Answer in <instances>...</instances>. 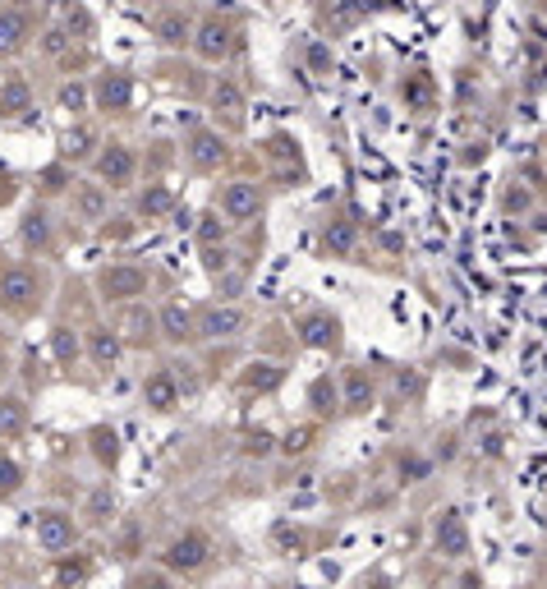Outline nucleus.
<instances>
[{
    "mask_svg": "<svg viewBox=\"0 0 547 589\" xmlns=\"http://www.w3.org/2000/svg\"><path fill=\"white\" fill-rule=\"evenodd\" d=\"M46 300V276L37 267H5L0 272V313H10V318H32Z\"/></svg>",
    "mask_w": 547,
    "mask_h": 589,
    "instance_id": "1",
    "label": "nucleus"
},
{
    "mask_svg": "<svg viewBox=\"0 0 547 589\" xmlns=\"http://www.w3.org/2000/svg\"><path fill=\"white\" fill-rule=\"evenodd\" d=\"M32 534H37V548L51 553V557H65L74 544H79V520L60 507H42L32 516Z\"/></svg>",
    "mask_w": 547,
    "mask_h": 589,
    "instance_id": "2",
    "label": "nucleus"
},
{
    "mask_svg": "<svg viewBox=\"0 0 547 589\" xmlns=\"http://www.w3.org/2000/svg\"><path fill=\"white\" fill-rule=\"evenodd\" d=\"M97 290H102V300H111V304H129L147 290V272L134 267V263H111V267L97 272Z\"/></svg>",
    "mask_w": 547,
    "mask_h": 589,
    "instance_id": "3",
    "label": "nucleus"
},
{
    "mask_svg": "<svg viewBox=\"0 0 547 589\" xmlns=\"http://www.w3.org/2000/svg\"><path fill=\"white\" fill-rule=\"evenodd\" d=\"M208 562H212V544H208V534L189 529V534L171 538V548H166V566H171V571H180V575H198Z\"/></svg>",
    "mask_w": 547,
    "mask_h": 589,
    "instance_id": "4",
    "label": "nucleus"
},
{
    "mask_svg": "<svg viewBox=\"0 0 547 589\" xmlns=\"http://www.w3.org/2000/svg\"><path fill=\"white\" fill-rule=\"evenodd\" d=\"M92 102H97V111H129V102H134V83H129V74L125 70H107L102 79H97V88H92Z\"/></svg>",
    "mask_w": 547,
    "mask_h": 589,
    "instance_id": "5",
    "label": "nucleus"
},
{
    "mask_svg": "<svg viewBox=\"0 0 547 589\" xmlns=\"http://www.w3.org/2000/svg\"><path fill=\"white\" fill-rule=\"evenodd\" d=\"M97 175H102L111 189H125L129 180H134V153L125 143H111L102 157H97Z\"/></svg>",
    "mask_w": 547,
    "mask_h": 589,
    "instance_id": "6",
    "label": "nucleus"
},
{
    "mask_svg": "<svg viewBox=\"0 0 547 589\" xmlns=\"http://www.w3.org/2000/svg\"><path fill=\"white\" fill-rule=\"evenodd\" d=\"M258 208H263V193H258V184H230L226 193H221V212L230 217V221H248V217H258Z\"/></svg>",
    "mask_w": 547,
    "mask_h": 589,
    "instance_id": "7",
    "label": "nucleus"
},
{
    "mask_svg": "<svg viewBox=\"0 0 547 589\" xmlns=\"http://www.w3.org/2000/svg\"><path fill=\"white\" fill-rule=\"evenodd\" d=\"M120 351H125V336L116 327H92L88 332V355H92L97 369H111L120 360Z\"/></svg>",
    "mask_w": 547,
    "mask_h": 589,
    "instance_id": "8",
    "label": "nucleus"
},
{
    "mask_svg": "<svg viewBox=\"0 0 547 589\" xmlns=\"http://www.w3.org/2000/svg\"><path fill=\"white\" fill-rule=\"evenodd\" d=\"M28 111H32V92H28V83H23L19 74L0 83V120H19V116H28Z\"/></svg>",
    "mask_w": 547,
    "mask_h": 589,
    "instance_id": "9",
    "label": "nucleus"
},
{
    "mask_svg": "<svg viewBox=\"0 0 547 589\" xmlns=\"http://www.w3.org/2000/svg\"><path fill=\"white\" fill-rule=\"evenodd\" d=\"M437 548H441L446 557H465V553H469V534H465V525H460L456 511H446V516L437 520Z\"/></svg>",
    "mask_w": 547,
    "mask_h": 589,
    "instance_id": "10",
    "label": "nucleus"
},
{
    "mask_svg": "<svg viewBox=\"0 0 547 589\" xmlns=\"http://www.w3.org/2000/svg\"><path fill=\"white\" fill-rule=\"evenodd\" d=\"M143 401L153 406V410H162V415L175 410V406H180V387H175V378H171V373H153V378L143 382Z\"/></svg>",
    "mask_w": 547,
    "mask_h": 589,
    "instance_id": "11",
    "label": "nucleus"
},
{
    "mask_svg": "<svg viewBox=\"0 0 547 589\" xmlns=\"http://www.w3.org/2000/svg\"><path fill=\"white\" fill-rule=\"evenodd\" d=\"M193 313L184 309V304H166L162 313H157V332L166 336V341H175V346H180V341H189L193 336Z\"/></svg>",
    "mask_w": 547,
    "mask_h": 589,
    "instance_id": "12",
    "label": "nucleus"
},
{
    "mask_svg": "<svg viewBox=\"0 0 547 589\" xmlns=\"http://www.w3.org/2000/svg\"><path fill=\"white\" fill-rule=\"evenodd\" d=\"M19 239H23V249L46 254V249H51V217H46L42 208H32V212L23 217V226H19Z\"/></svg>",
    "mask_w": 547,
    "mask_h": 589,
    "instance_id": "13",
    "label": "nucleus"
},
{
    "mask_svg": "<svg viewBox=\"0 0 547 589\" xmlns=\"http://www.w3.org/2000/svg\"><path fill=\"white\" fill-rule=\"evenodd\" d=\"M23 42H28V19L19 10H0V56L23 51Z\"/></svg>",
    "mask_w": 547,
    "mask_h": 589,
    "instance_id": "14",
    "label": "nucleus"
},
{
    "mask_svg": "<svg viewBox=\"0 0 547 589\" xmlns=\"http://www.w3.org/2000/svg\"><path fill=\"white\" fill-rule=\"evenodd\" d=\"M198 332L203 336H235V332H244V313L239 309H208L203 318H198Z\"/></svg>",
    "mask_w": 547,
    "mask_h": 589,
    "instance_id": "15",
    "label": "nucleus"
},
{
    "mask_svg": "<svg viewBox=\"0 0 547 589\" xmlns=\"http://www.w3.org/2000/svg\"><path fill=\"white\" fill-rule=\"evenodd\" d=\"M74 212L83 221H102L107 217V189L102 184H74Z\"/></svg>",
    "mask_w": 547,
    "mask_h": 589,
    "instance_id": "16",
    "label": "nucleus"
},
{
    "mask_svg": "<svg viewBox=\"0 0 547 589\" xmlns=\"http://www.w3.org/2000/svg\"><path fill=\"white\" fill-rule=\"evenodd\" d=\"M221 157H226V147H221V138H217V134H198V138H193V147H189V162H193L198 171H217V166H221Z\"/></svg>",
    "mask_w": 547,
    "mask_h": 589,
    "instance_id": "17",
    "label": "nucleus"
},
{
    "mask_svg": "<svg viewBox=\"0 0 547 589\" xmlns=\"http://www.w3.org/2000/svg\"><path fill=\"white\" fill-rule=\"evenodd\" d=\"M28 428V406H23V397H0V437H19Z\"/></svg>",
    "mask_w": 547,
    "mask_h": 589,
    "instance_id": "18",
    "label": "nucleus"
},
{
    "mask_svg": "<svg viewBox=\"0 0 547 589\" xmlns=\"http://www.w3.org/2000/svg\"><path fill=\"white\" fill-rule=\"evenodd\" d=\"M304 346H318V351H327V346H336L340 341V332H336V318H327V313H313V318H304Z\"/></svg>",
    "mask_w": 547,
    "mask_h": 589,
    "instance_id": "19",
    "label": "nucleus"
},
{
    "mask_svg": "<svg viewBox=\"0 0 547 589\" xmlns=\"http://www.w3.org/2000/svg\"><path fill=\"white\" fill-rule=\"evenodd\" d=\"M230 51V33L221 23H203V33H198V56L203 61H221Z\"/></svg>",
    "mask_w": 547,
    "mask_h": 589,
    "instance_id": "20",
    "label": "nucleus"
},
{
    "mask_svg": "<svg viewBox=\"0 0 547 589\" xmlns=\"http://www.w3.org/2000/svg\"><path fill=\"white\" fill-rule=\"evenodd\" d=\"M51 351H56V360H60L65 369H74V360L83 355V346H79L74 327H56V332H51Z\"/></svg>",
    "mask_w": 547,
    "mask_h": 589,
    "instance_id": "21",
    "label": "nucleus"
},
{
    "mask_svg": "<svg viewBox=\"0 0 547 589\" xmlns=\"http://www.w3.org/2000/svg\"><path fill=\"white\" fill-rule=\"evenodd\" d=\"M88 580V562L83 557H60V566L51 571V589H74V584H83Z\"/></svg>",
    "mask_w": 547,
    "mask_h": 589,
    "instance_id": "22",
    "label": "nucleus"
},
{
    "mask_svg": "<svg viewBox=\"0 0 547 589\" xmlns=\"http://www.w3.org/2000/svg\"><path fill=\"white\" fill-rule=\"evenodd\" d=\"M19 488H23V465L0 452V498H14Z\"/></svg>",
    "mask_w": 547,
    "mask_h": 589,
    "instance_id": "23",
    "label": "nucleus"
},
{
    "mask_svg": "<svg viewBox=\"0 0 547 589\" xmlns=\"http://www.w3.org/2000/svg\"><path fill=\"white\" fill-rule=\"evenodd\" d=\"M125 327H129V332H120V336H129V341H138V346H143V341H153V332H157V318H153V313H138V309H134V313L125 318Z\"/></svg>",
    "mask_w": 547,
    "mask_h": 589,
    "instance_id": "24",
    "label": "nucleus"
},
{
    "mask_svg": "<svg viewBox=\"0 0 547 589\" xmlns=\"http://www.w3.org/2000/svg\"><path fill=\"white\" fill-rule=\"evenodd\" d=\"M166 208H171V189H162V184H153V189L138 199V212H143V217H162Z\"/></svg>",
    "mask_w": 547,
    "mask_h": 589,
    "instance_id": "25",
    "label": "nucleus"
},
{
    "mask_svg": "<svg viewBox=\"0 0 547 589\" xmlns=\"http://www.w3.org/2000/svg\"><path fill=\"white\" fill-rule=\"evenodd\" d=\"M92 452H97V461H102V465H116V456H120L116 433L111 428H92Z\"/></svg>",
    "mask_w": 547,
    "mask_h": 589,
    "instance_id": "26",
    "label": "nucleus"
},
{
    "mask_svg": "<svg viewBox=\"0 0 547 589\" xmlns=\"http://www.w3.org/2000/svg\"><path fill=\"white\" fill-rule=\"evenodd\" d=\"M92 143H97V134L88 129V125H79V129H70V138H65V157H88L92 153Z\"/></svg>",
    "mask_w": 547,
    "mask_h": 589,
    "instance_id": "27",
    "label": "nucleus"
},
{
    "mask_svg": "<svg viewBox=\"0 0 547 589\" xmlns=\"http://www.w3.org/2000/svg\"><path fill=\"white\" fill-rule=\"evenodd\" d=\"M111 511H116V498H111V488H102V493H92V502H88V525H107Z\"/></svg>",
    "mask_w": 547,
    "mask_h": 589,
    "instance_id": "28",
    "label": "nucleus"
},
{
    "mask_svg": "<svg viewBox=\"0 0 547 589\" xmlns=\"http://www.w3.org/2000/svg\"><path fill=\"white\" fill-rule=\"evenodd\" d=\"M368 401H373L368 378H364V373H350V410H368Z\"/></svg>",
    "mask_w": 547,
    "mask_h": 589,
    "instance_id": "29",
    "label": "nucleus"
},
{
    "mask_svg": "<svg viewBox=\"0 0 547 589\" xmlns=\"http://www.w3.org/2000/svg\"><path fill=\"white\" fill-rule=\"evenodd\" d=\"M230 111V116H239V88L235 83H217V111Z\"/></svg>",
    "mask_w": 547,
    "mask_h": 589,
    "instance_id": "30",
    "label": "nucleus"
},
{
    "mask_svg": "<svg viewBox=\"0 0 547 589\" xmlns=\"http://www.w3.org/2000/svg\"><path fill=\"white\" fill-rule=\"evenodd\" d=\"M129 589H171V580H166L162 571H143V575H134Z\"/></svg>",
    "mask_w": 547,
    "mask_h": 589,
    "instance_id": "31",
    "label": "nucleus"
},
{
    "mask_svg": "<svg viewBox=\"0 0 547 589\" xmlns=\"http://www.w3.org/2000/svg\"><path fill=\"white\" fill-rule=\"evenodd\" d=\"M83 102H88V88H83V83H70V88L60 92V107H74V111H79Z\"/></svg>",
    "mask_w": 547,
    "mask_h": 589,
    "instance_id": "32",
    "label": "nucleus"
},
{
    "mask_svg": "<svg viewBox=\"0 0 547 589\" xmlns=\"http://www.w3.org/2000/svg\"><path fill=\"white\" fill-rule=\"evenodd\" d=\"M162 37H166V42H184V37H189V23H184V19H166V23H162Z\"/></svg>",
    "mask_w": 547,
    "mask_h": 589,
    "instance_id": "33",
    "label": "nucleus"
},
{
    "mask_svg": "<svg viewBox=\"0 0 547 589\" xmlns=\"http://www.w3.org/2000/svg\"><path fill=\"white\" fill-rule=\"evenodd\" d=\"M42 46H46V56H60L65 46H70V37H65L60 28H51V33H46V42H42Z\"/></svg>",
    "mask_w": 547,
    "mask_h": 589,
    "instance_id": "34",
    "label": "nucleus"
},
{
    "mask_svg": "<svg viewBox=\"0 0 547 589\" xmlns=\"http://www.w3.org/2000/svg\"><path fill=\"white\" fill-rule=\"evenodd\" d=\"M14 193H19V180H14V175L5 171V175H0V203H10Z\"/></svg>",
    "mask_w": 547,
    "mask_h": 589,
    "instance_id": "35",
    "label": "nucleus"
},
{
    "mask_svg": "<svg viewBox=\"0 0 547 589\" xmlns=\"http://www.w3.org/2000/svg\"><path fill=\"white\" fill-rule=\"evenodd\" d=\"M304 447H309V428H300V433L285 437V452H304Z\"/></svg>",
    "mask_w": 547,
    "mask_h": 589,
    "instance_id": "36",
    "label": "nucleus"
},
{
    "mask_svg": "<svg viewBox=\"0 0 547 589\" xmlns=\"http://www.w3.org/2000/svg\"><path fill=\"white\" fill-rule=\"evenodd\" d=\"M42 180H46V189H65V171H60V166H51Z\"/></svg>",
    "mask_w": 547,
    "mask_h": 589,
    "instance_id": "37",
    "label": "nucleus"
},
{
    "mask_svg": "<svg viewBox=\"0 0 547 589\" xmlns=\"http://www.w3.org/2000/svg\"><path fill=\"white\" fill-rule=\"evenodd\" d=\"M116 221H120V226H102V235H107V239H125V235H129L125 217H116Z\"/></svg>",
    "mask_w": 547,
    "mask_h": 589,
    "instance_id": "38",
    "label": "nucleus"
},
{
    "mask_svg": "<svg viewBox=\"0 0 547 589\" xmlns=\"http://www.w3.org/2000/svg\"><path fill=\"white\" fill-rule=\"evenodd\" d=\"M0 364H5V332H0Z\"/></svg>",
    "mask_w": 547,
    "mask_h": 589,
    "instance_id": "39",
    "label": "nucleus"
}]
</instances>
